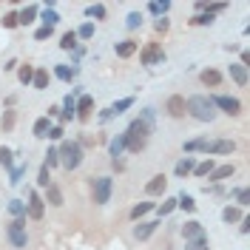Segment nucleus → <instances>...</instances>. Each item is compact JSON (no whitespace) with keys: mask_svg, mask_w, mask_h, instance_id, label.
I'll return each mask as SVG.
<instances>
[{"mask_svg":"<svg viewBox=\"0 0 250 250\" xmlns=\"http://www.w3.org/2000/svg\"><path fill=\"white\" fill-rule=\"evenodd\" d=\"M185 114L190 120H196V123H213L219 114L213 108V103H210V97H205V94H193V97H188L185 100Z\"/></svg>","mask_w":250,"mask_h":250,"instance_id":"nucleus-1","label":"nucleus"},{"mask_svg":"<svg viewBox=\"0 0 250 250\" xmlns=\"http://www.w3.org/2000/svg\"><path fill=\"white\" fill-rule=\"evenodd\" d=\"M57 154H60V168H65V171H77L85 162V151L80 148L77 140H62L57 145Z\"/></svg>","mask_w":250,"mask_h":250,"instance_id":"nucleus-2","label":"nucleus"},{"mask_svg":"<svg viewBox=\"0 0 250 250\" xmlns=\"http://www.w3.org/2000/svg\"><path fill=\"white\" fill-rule=\"evenodd\" d=\"M6 239L15 250H26L29 248V228H26V219H12L6 225Z\"/></svg>","mask_w":250,"mask_h":250,"instance_id":"nucleus-3","label":"nucleus"},{"mask_svg":"<svg viewBox=\"0 0 250 250\" xmlns=\"http://www.w3.org/2000/svg\"><path fill=\"white\" fill-rule=\"evenodd\" d=\"M111 193H114V176H108V173L94 176L91 179V199H94V205H108Z\"/></svg>","mask_w":250,"mask_h":250,"instance_id":"nucleus-4","label":"nucleus"},{"mask_svg":"<svg viewBox=\"0 0 250 250\" xmlns=\"http://www.w3.org/2000/svg\"><path fill=\"white\" fill-rule=\"evenodd\" d=\"M210 103H213L216 114H228V117H239V114H242V103H239L236 97H228V94H213V97H210Z\"/></svg>","mask_w":250,"mask_h":250,"instance_id":"nucleus-5","label":"nucleus"},{"mask_svg":"<svg viewBox=\"0 0 250 250\" xmlns=\"http://www.w3.org/2000/svg\"><path fill=\"white\" fill-rule=\"evenodd\" d=\"M168 60L165 57V48L159 46V43H148V46L140 51V62L145 68H154V65H162V62Z\"/></svg>","mask_w":250,"mask_h":250,"instance_id":"nucleus-6","label":"nucleus"},{"mask_svg":"<svg viewBox=\"0 0 250 250\" xmlns=\"http://www.w3.org/2000/svg\"><path fill=\"white\" fill-rule=\"evenodd\" d=\"M43 216H46V202H43L40 190H37V188H31V190H29V202H26V219L40 222Z\"/></svg>","mask_w":250,"mask_h":250,"instance_id":"nucleus-7","label":"nucleus"},{"mask_svg":"<svg viewBox=\"0 0 250 250\" xmlns=\"http://www.w3.org/2000/svg\"><path fill=\"white\" fill-rule=\"evenodd\" d=\"M236 151V142L233 140H208V145H205V156H230Z\"/></svg>","mask_w":250,"mask_h":250,"instance_id":"nucleus-8","label":"nucleus"},{"mask_svg":"<svg viewBox=\"0 0 250 250\" xmlns=\"http://www.w3.org/2000/svg\"><path fill=\"white\" fill-rule=\"evenodd\" d=\"M128 108H134V97H123V100H117V103H111L108 108L100 114V123H108V120H114V117H120V114H125Z\"/></svg>","mask_w":250,"mask_h":250,"instance_id":"nucleus-9","label":"nucleus"},{"mask_svg":"<svg viewBox=\"0 0 250 250\" xmlns=\"http://www.w3.org/2000/svg\"><path fill=\"white\" fill-rule=\"evenodd\" d=\"M91 114H94V97L91 94H80L74 100V117L80 123H85V120H91Z\"/></svg>","mask_w":250,"mask_h":250,"instance_id":"nucleus-10","label":"nucleus"},{"mask_svg":"<svg viewBox=\"0 0 250 250\" xmlns=\"http://www.w3.org/2000/svg\"><path fill=\"white\" fill-rule=\"evenodd\" d=\"M165 111H168V117H173V120H182L185 117V97L182 94H171L165 100Z\"/></svg>","mask_w":250,"mask_h":250,"instance_id":"nucleus-11","label":"nucleus"},{"mask_svg":"<svg viewBox=\"0 0 250 250\" xmlns=\"http://www.w3.org/2000/svg\"><path fill=\"white\" fill-rule=\"evenodd\" d=\"M168 190V176L165 173H156L148 179V185H145V196H162Z\"/></svg>","mask_w":250,"mask_h":250,"instance_id":"nucleus-12","label":"nucleus"},{"mask_svg":"<svg viewBox=\"0 0 250 250\" xmlns=\"http://www.w3.org/2000/svg\"><path fill=\"white\" fill-rule=\"evenodd\" d=\"M140 51V43L134 40V37H128V40H120V43H114V54L120 57V60H128V57H134Z\"/></svg>","mask_w":250,"mask_h":250,"instance_id":"nucleus-13","label":"nucleus"},{"mask_svg":"<svg viewBox=\"0 0 250 250\" xmlns=\"http://www.w3.org/2000/svg\"><path fill=\"white\" fill-rule=\"evenodd\" d=\"M156 228H159V219L140 222V225H134V239H137V242H148V239L156 233Z\"/></svg>","mask_w":250,"mask_h":250,"instance_id":"nucleus-14","label":"nucleus"},{"mask_svg":"<svg viewBox=\"0 0 250 250\" xmlns=\"http://www.w3.org/2000/svg\"><path fill=\"white\" fill-rule=\"evenodd\" d=\"M233 173H236V165H233V162H228V165H216V168L210 171L208 179H210V185H222V182H225V179H230Z\"/></svg>","mask_w":250,"mask_h":250,"instance_id":"nucleus-15","label":"nucleus"},{"mask_svg":"<svg viewBox=\"0 0 250 250\" xmlns=\"http://www.w3.org/2000/svg\"><path fill=\"white\" fill-rule=\"evenodd\" d=\"M193 165H196V156H182V159L173 165V176H176V179L190 176V173H193Z\"/></svg>","mask_w":250,"mask_h":250,"instance_id":"nucleus-16","label":"nucleus"},{"mask_svg":"<svg viewBox=\"0 0 250 250\" xmlns=\"http://www.w3.org/2000/svg\"><path fill=\"white\" fill-rule=\"evenodd\" d=\"M199 83L208 85V88H219L222 85V71L219 68H202L199 71Z\"/></svg>","mask_w":250,"mask_h":250,"instance_id":"nucleus-17","label":"nucleus"},{"mask_svg":"<svg viewBox=\"0 0 250 250\" xmlns=\"http://www.w3.org/2000/svg\"><path fill=\"white\" fill-rule=\"evenodd\" d=\"M182 236H185V242H193V239H199V236H208V230H205L196 219H190V222L182 225Z\"/></svg>","mask_w":250,"mask_h":250,"instance_id":"nucleus-18","label":"nucleus"},{"mask_svg":"<svg viewBox=\"0 0 250 250\" xmlns=\"http://www.w3.org/2000/svg\"><path fill=\"white\" fill-rule=\"evenodd\" d=\"M48 83H51V74H48V68H40V65H34V80H31V88H34V91H46Z\"/></svg>","mask_w":250,"mask_h":250,"instance_id":"nucleus-19","label":"nucleus"},{"mask_svg":"<svg viewBox=\"0 0 250 250\" xmlns=\"http://www.w3.org/2000/svg\"><path fill=\"white\" fill-rule=\"evenodd\" d=\"M43 202L51 205V208H62V205H65V199H62V190L54 185V182L46 188V196H43Z\"/></svg>","mask_w":250,"mask_h":250,"instance_id":"nucleus-20","label":"nucleus"},{"mask_svg":"<svg viewBox=\"0 0 250 250\" xmlns=\"http://www.w3.org/2000/svg\"><path fill=\"white\" fill-rule=\"evenodd\" d=\"M48 131H51V120H48V117H37V120H34V125H31L34 140H46Z\"/></svg>","mask_w":250,"mask_h":250,"instance_id":"nucleus-21","label":"nucleus"},{"mask_svg":"<svg viewBox=\"0 0 250 250\" xmlns=\"http://www.w3.org/2000/svg\"><path fill=\"white\" fill-rule=\"evenodd\" d=\"M37 6L34 3H29V6H23V12H17V26H31L34 20H37Z\"/></svg>","mask_w":250,"mask_h":250,"instance_id":"nucleus-22","label":"nucleus"},{"mask_svg":"<svg viewBox=\"0 0 250 250\" xmlns=\"http://www.w3.org/2000/svg\"><path fill=\"white\" fill-rule=\"evenodd\" d=\"M123 154H125V131L123 134H117V137L108 142V156L111 159H120Z\"/></svg>","mask_w":250,"mask_h":250,"instance_id":"nucleus-23","label":"nucleus"},{"mask_svg":"<svg viewBox=\"0 0 250 250\" xmlns=\"http://www.w3.org/2000/svg\"><path fill=\"white\" fill-rule=\"evenodd\" d=\"M154 208H156L154 202H137L134 208H131V213H128V216H131V222H142V216H148Z\"/></svg>","mask_w":250,"mask_h":250,"instance_id":"nucleus-24","label":"nucleus"},{"mask_svg":"<svg viewBox=\"0 0 250 250\" xmlns=\"http://www.w3.org/2000/svg\"><path fill=\"white\" fill-rule=\"evenodd\" d=\"M54 77L62 80V83H71V80L77 77V68H71L68 62H57L54 65Z\"/></svg>","mask_w":250,"mask_h":250,"instance_id":"nucleus-25","label":"nucleus"},{"mask_svg":"<svg viewBox=\"0 0 250 250\" xmlns=\"http://www.w3.org/2000/svg\"><path fill=\"white\" fill-rule=\"evenodd\" d=\"M230 80H233L239 88H245L248 85V68L239 65V62H230Z\"/></svg>","mask_w":250,"mask_h":250,"instance_id":"nucleus-26","label":"nucleus"},{"mask_svg":"<svg viewBox=\"0 0 250 250\" xmlns=\"http://www.w3.org/2000/svg\"><path fill=\"white\" fill-rule=\"evenodd\" d=\"M213 168H216V162H213L210 156H205L202 162H196V165H193V176H196V179H205V176H210Z\"/></svg>","mask_w":250,"mask_h":250,"instance_id":"nucleus-27","label":"nucleus"},{"mask_svg":"<svg viewBox=\"0 0 250 250\" xmlns=\"http://www.w3.org/2000/svg\"><path fill=\"white\" fill-rule=\"evenodd\" d=\"M242 219H245L242 208H233V205L222 208V222H225V225H236V222H242Z\"/></svg>","mask_w":250,"mask_h":250,"instance_id":"nucleus-28","label":"nucleus"},{"mask_svg":"<svg viewBox=\"0 0 250 250\" xmlns=\"http://www.w3.org/2000/svg\"><path fill=\"white\" fill-rule=\"evenodd\" d=\"M205 145H208V140H205V137H196V140L182 142V151H185L188 156H190V154H202V151H205Z\"/></svg>","mask_w":250,"mask_h":250,"instance_id":"nucleus-29","label":"nucleus"},{"mask_svg":"<svg viewBox=\"0 0 250 250\" xmlns=\"http://www.w3.org/2000/svg\"><path fill=\"white\" fill-rule=\"evenodd\" d=\"M77 46H80L77 31H74V29H68V31H65V34L60 37V48H62V51H74Z\"/></svg>","mask_w":250,"mask_h":250,"instance_id":"nucleus-30","label":"nucleus"},{"mask_svg":"<svg viewBox=\"0 0 250 250\" xmlns=\"http://www.w3.org/2000/svg\"><path fill=\"white\" fill-rule=\"evenodd\" d=\"M17 80H20V85H31V80H34V65H29V62L17 65Z\"/></svg>","mask_w":250,"mask_h":250,"instance_id":"nucleus-31","label":"nucleus"},{"mask_svg":"<svg viewBox=\"0 0 250 250\" xmlns=\"http://www.w3.org/2000/svg\"><path fill=\"white\" fill-rule=\"evenodd\" d=\"M148 12H151V15L156 17V20H159V17H165L168 15V12H171V0H162V3H148Z\"/></svg>","mask_w":250,"mask_h":250,"instance_id":"nucleus-32","label":"nucleus"},{"mask_svg":"<svg viewBox=\"0 0 250 250\" xmlns=\"http://www.w3.org/2000/svg\"><path fill=\"white\" fill-rule=\"evenodd\" d=\"M176 208H182V210H188V213H193V210H196V199H193L190 193H179V196H176Z\"/></svg>","mask_w":250,"mask_h":250,"instance_id":"nucleus-33","label":"nucleus"},{"mask_svg":"<svg viewBox=\"0 0 250 250\" xmlns=\"http://www.w3.org/2000/svg\"><path fill=\"white\" fill-rule=\"evenodd\" d=\"M9 213H12V219H26V202L23 199H12L9 202Z\"/></svg>","mask_w":250,"mask_h":250,"instance_id":"nucleus-34","label":"nucleus"},{"mask_svg":"<svg viewBox=\"0 0 250 250\" xmlns=\"http://www.w3.org/2000/svg\"><path fill=\"white\" fill-rule=\"evenodd\" d=\"M26 168H29V159L20 162V165H15V171L9 173V185H20V179L26 176Z\"/></svg>","mask_w":250,"mask_h":250,"instance_id":"nucleus-35","label":"nucleus"},{"mask_svg":"<svg viewBox=\"0 0 250 250\" xmlns=\"http://www.w3.org/2000/svg\"><path fill=\"white\" fill-rule=\"evenodd\" d=\"M173 210H176V196H168L165 202L156 208V216H159V219H162V216H171Z\"/></svg>","mask_w":250,"mask_h":250,"instance_id":"nucleus-36","label":"nucleus"},{"mask_svg":"<svg viewBox=\"0 0 250 250\" xmlns=\"http://www.w3.org/2000/svg\"><path fill=\"white\" fill-rule=\"evenodd\" d=\"M230 196L239 202V208H248V205H250V190H248V188H233V190H230Z\"/></svg>","mask_w":250,"mask_h":250,"instance_id":"nucleus-37","label":"nucleus"},{"mask_svg":"<svg viewBox=\"0 0 250 250\" xmlns=\"http://www.w3.org/2000/svg\"><path fill=\"white\" fill-rule=\"evenodd\" d=\"M0 165H3L9 173L15 171V154H12L9 148H0Z\"/></svg>","mask_w":250,"mask_h":250,"instance_id":"nucleus-38","label":"nucleus"},{"mask_svg":"<svg viewBox=\"0 0 250 250\" xmlns=\"http://www.w3.org/2000/svg\"><path fill=\"white\" fill-rule=\"evenodd\" d=\"M142 20H145V17H142V12H131V15L125 17V29H128V31H137L142 26Z\"/></svg>","mask_w":250,"mask_h":250,"instance_id":"nucleus-39","label":"nucleus"},{"mask_svg":"<svg viewBox=\"0 0 250 250\" xmlns=\"http://www.w3.org/2000/svg\"><path fill=\"white\" fill-rule=\"evenodd\" d=\"M40 20H43V26H48V29H54V26H57V23H60L62 17L57 15V12H54V9H46V12H43V15H40Z\"/></svg>","mask_w":250,"mask_h":250,"instance_id":"nucleus-40","label":"nucleus"},{"mask_svg":"<svg viewBox=\"0 0 250 250\" xmlns=\"http://www.w3.org/2000/svg\"><path fill=\"white\" fill-rule=\"evenodd\" d=\"M94 31H97V26H94L91 20H85V23H83V26L77 29V40H91Z\"/></svg>","mask_w":250,"mask_h":250,"instance_id":"nucleus-41","label":"nucleus"},{"mask_svg":"<svg viewBox=\"0 0 250 250\" xmlns=\"http://www.w3.org/2000/svg\"><path fill=\"white\" fill-rule=\"evenodd\" d=\"M85 15L94 17V20H105V15H108V9L103 6V3H94V6H88L85 9Z\"/></svg>","mask_w":250,"mask_h":250,"instance_id":"nucleus-42","label":"nucleus"},{"mask_svg":"<svg viewBox=\"0 0 250 250\" xmlns=\"http://www.w3.org/2000/svg\"><path fill=\"white\" fill-rule=\"evenodd\" d=\"M43 165H46L48 171L60 165V154H57V145H51V148H48V151H46V162H43Z\"/></svg>","mask_w":250,"mask_h":250,"instance_id":"nucleus-43","label":"nucleus"},{"mask_svg":"<svg viewBox=\"0 0 250 250\" xmlns=\"http://www.w3.org/2000/svg\"><path fill=\"white\" fill-rule=\"evenodd\" d=\"M48 185H51V171H48L46 165H40V171H37V188L46 190Z\"/></svg>","mask_w":250,"mask_h":250,"instance_id":"nucleus-44","label":"nucleus"},{"mask_svg":"<svg viewBox=\"0 0 250 250\" xmlns=\"http://www.w3.org/2000/svg\"><path fill=\"white\" fill-rule=\"evenodd\" d=\"M213 20H216L213 15H208V12H202V15H193L190 20H188V23H190V26H210Z\"/></svg>","mask_w":250,"mask_h":250,"instance_id":"nucleus-45","label":"nucleus"},{"mask_svg":"<svg viewBox=\"0 0 250 250\" xmlns=\"http://www.w3.org/2000/svg\"><path fill=\"white\" fill-rule=\"evenodd\" d=\"M15 123H17V114H15V111H12V108L3 111V120H0L3 131H12V128H15Z\"/></svg>","mask_w":250,"mask_h":250,"instance_id":"nucleus-46","label":"nucleus"},{"mask_svg":"<svg viewBox=\"0 0 250 250\" xmlns=\"http://www.w3.org/2000/svg\"><path fill=\"white\" fill-rule=\"evenodd\" d=\"M202 248H210V239L208 236H199L193 242H185V250H202Z\"/></svg>","mask_w":250,"mask_h":250,"instance_id":"nucleus-47","label":"nucleus"},{"mask_svg":"<svg viewBox=\"0 0 250 250\" xmlns=\"http://www.w3.org/2000/svg\"><path fill=\"white\" fill-rule=\"evenodd\" d=\"M0 23H3V29H17V12H6V15L0 17Z\"/></svg>","mask_w":250,"mask_h":250,"instance_id":"nucleus-48","label":"nucleus"},{"mask_svg":"<svg viewBox=\"0 0 250 250\" xmlns=\"http://www.w3.org/2000/svg\"><path fill=\"white\" fill-rule=\"evenodd\" d=\"M51 34H54V29H48V26H40V29L34 31V40H37V43H43V40H48Z\"/></svg>","mask_w":250,"mask_h":250,"instance_id":"nucleus-49","label":"nucleus"},{"mask_svg":"<svg viewBox=\"0 0 250 250\" xmlns=\"http://www.w3.org/2000/svg\"><path fill=\"white\" fill-rule=\"evenodd\" d=\"M62 134H65V131H62V125H51V131H48V137H46V140L62 142Z\"/></svg>","mask_w":250,"mask_h":250,"instance_id":"nucleus-50","label":"nucleus"},{"mask_svg":"<svg viewBox=\"0 0 250 250\" xmlns=\"http://www.w3.org/2000/svg\"><path fill=\"white\" fill-rule=\"evenodd\" d=\"M168 26H171V23H168V17H159V20L154 23V31H156V34H165Z\"/></svg>","mask_w":250,"mask_h":250,"instance_id":"nucleus-51","label":"nucleus"},{"mask_svg":"<svg viewBox=\"0 0 250 250\" xmlns=\"http://www.w3.org/2000/svg\"><path fill=\"white\" fill-rule=\"evenodd\" d=\"M205 193H210V196H222V193H225V188H222V185H210V188L205 185Z\"/></svg>","mask_w":250,"mask_h":250,"instance_id":"nucleus-52","label":"nucleus"},{"mask_svg":"<svg viewBox=\"0 0 250 250\" xmlns=\"http://www.w3.org/2000/svg\"><path fill=\"white\" fill-rule=\"evenodd\" d=\"M239 233H242V236H248V233H250V216H245L242 222H239Z\"/></svg>","mask_w":250,"mask_h":250,"instance_id":"nucleus-53","label":"nucleus"},{"mask_svg":"<svg viewBox=\"0 0 250 250\" xmlns=\"http://www.w3.org/2000/svg\"><path fill=\"white\" fill-rule=\"evenodd\" d=\"M17 65H20V60H17V57H12V60H6L3 71H17Z\"/></svg>","mask_w":250,"mask_h":250,"instance_id":"nucleus-54","label":"nucleus"},{"mask_svg":"<svg viewBox=\"0 0 250 250\" xmlns=\"http://www.w3.org/2000/svg\"><path fill=\"white\" fill-rule=\"evenodd\" d=\"M83 54H85V46H83V43H80V46H77V48H74V51H71V60L77 62V60H80V57H83Z\"/></svg>","mask_w":250,"mask_h":250,"instance_id":"nucleus-55","label":"nucleus"},{"mask_svg":"<svg viewBox=\"0 0 250 250\" xmlns=\"http://www.w3.org/2000/svg\"><path fill=\"white\" fill-rule=\"evenodd\" d=\"M48 120H54V117H60V105H48Z\"/></svg>","mask_w":250,"mask_h":250,"instance_id":"nucleus-56","label":"nucleus"},{"mask_svg":"<svg viewBox=\"0 0 250 250\" xmlns=\"http://www.w3.org/2000/svg\"><path fill=\"white\" fill-rule=\"evenodd\" d=\"M248 62H250V51L245 48V51H242V62H239V65H245V68H248Z\"/></svg>","mask_w":250,"mask_h":250,"instance_id":"nucleus-57","label":"nucleus"},{"mask_svg":"<svg viewBox=\"0 0 250 250\" xmlns=\"http://www.w3.org/2000/svg\"><path fill=\"white\" fill-rule=\"evenodd\" d=\"M202 250H210V248H202Z\"/></svg>","mask_w":250,"mask_h":250,"instance_id":"nucleus-58","label":"nucleus"}]
</instances>
